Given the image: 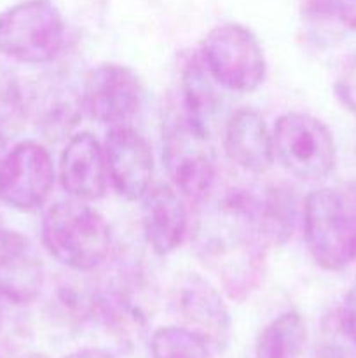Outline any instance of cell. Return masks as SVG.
Here are the masks:
<instances>
[{"instance_id":"6da1fadb","label":"cell","mask_w":356,"mask_h":358,"mask_svg":"<svg viewBox=\"0 0 356 358\" xmlns=\"http://www.w3.org/2000/svg\"><path fill=\"white\" fill-rule=\"evenodd\" d=\"M265 236L260 222V199L241 192L229 194L206 212L194 233L195 254L218 276L232 299H244L264 269Z\"/></svg>"},{"instance_id":"7a4b0ae2","label":"cell","mask_w":356,"mask_h":358,"mask_svg":"<svg viewBox=\"0 0 356 358\" xmlns=\"http://www.w3.org/2000/svg\"><path fill=\"white\" fill-rule=\"evenodd\" d=\"M40 233L49 255L73 271L96 269L110 254V226L80 199H63L49 206Z\"/></svg>"},{"instance_id":"3957f363","label":"cell","mask_w":356,"mask_h":358,"mask_svg":"<svg viewBox=\"0 0 356 358\" xmlns=\"http://www.w3.org/2000/svg\"><path fill=\"white\" fill-rule=\"evenodd\" d=\"M304 238L313 261L325 271L356 262V194L323 187L304 201Z\"/></svg>"},{"instance_id":"277c9868","label":"cell","mask_w":356,"mask_h":358,"mask_svg":"<svg viewBox=\"0 0 356 358\" xmlns=\"http://www.w3.org/2000/svg\"><path fill=\"white\" fill-rule=\"evenodd\" d=\"M65 42V20L51 0H23L0 13V52L23 65L52 62Z\"/></svg>"},{"instance_id":"5b68a950","label":"cell","mask_w":356,"mask_h":358,"mask_svg":"<svg viewBox=\"0 0 356 358\" xmlns=\"http://www.w3.org/2000/svg\"><path fill=\"white\" fill-rule=\"evenodd\" d=\"M201 59L215 83L236 93H251L265 79V58L253 31L243 24L212 28L202 41Z\"/></svg>"},{"instance_id":"8992f818","label":"cell","mask_w":356,"mask_h":358,"mask_svg":"<svg viewBox=\"0 0 356 358\" xmlns=\"http://www.w3.org/2000/svg\"><path fill=\"white\" fill-rule=\"evenodd\" d=\"M272 142L279 163L302 180H323L337 163L332 131L320 119L304 112L283 114L274 124Z\"/></svg>"},{"instance_id":"52a82bcc","label":"cell","mask_w":356,"mask_h":358,"mask_svg":"<svg viewBox=\"0 0 356 358\" xmlns=\"http://www.w3.org/2000/svg\"><path fill=\"white\" fill-rule=\"evenodd\" d=\"M212 136L198 131L181 115L166 126L163 136V161L175 187L187 199H208L216 178V156Z\"/></svg>"},{"instance_id":"ba28073f","label":"cell","mask_w":356,"mask_h":358,"mask_svg":"<svg viewBox=\"0 0 356 358\" xmlns=\"http://www.w3.org/2000/svg\"><path fill=\"white\" fill-rule=\"evenodd\" d=\"M54 185L49 150L34 140L10 147L0 166V201L21 212L40 208Z\"/></svg>"},{"instance_id":"9c48e42d","label":"cell","mask_w":356,"mask_h":358,"mask_svg":"<svg viewBox=\"0 0 356 358\" xmlns=\"http://www.w3.org/2000/svg\"><path fill=\"white\" fill-rule=\"evenodd\" d=\"M142 103V83L129 66L103 63L86 77L82 107L101 124H126Z\"/></svg>"},{"instance_id":"30bf717a","label":"cell","mask_w":356,"mask_h":358,"mask_svg":"<svg viewBox=\"0 0 356 358\" xmlns=\"http://www.w3.org/2000/svg\"><path fill=\"white\" fill-rule=\"evenodd\" d=\"M103 150L108 178L115 191L128 201L142 199L154 177L152 149L147 140L129 126H112Z\"/></svg>"},{"instance_id":"8fae6325","label":"cell","mask_w":356,"mask_h":358,"mask_svg":"<svg viewBox=\"0 0 356 358\" xmlns=\"http://www.w3.org/2000/svg\"><path fill=\"white\" fill-rule=\"evenodd\" d=\"M44 280V262L30 238L0 227V296L24 306L40 296Z\"/></svg>"},{"instance_id":"7c38bea8","label":"cell","mask_w":356,"mask_h":358,"mask_svg":"<svg viewBox=\"0 0 356 358\" xmlns=\"http://www.w3.org/2000/svg\"><path fill=\"white\" fill-rule=\"evenodd\" d=\"M175 304L188 329L201 336L209 348L223 350L229 343L230 317L218 290L199 275L177 282Z\"/></svg>"},{"instance_id":"4fadbf2b","label":"cell","mask_w":356,"mask_h":358,"mask_svg":"<svg viewBox=\"0 0 356 358\" xmlns=\"http://www.w3.org/2000/svg\"><path fill=\"white\" fill-rule=\"evenodd\" d=\"M59 180L72 198L94 201L107 192V161L101 143L91 133H77L59 159Z\"/></svg>"},{"instance_id":"5bb4252c","label":"cell","mask_w":356,"mask_h":358,"mask_svg":"<svg viewBox=\"0 0 356 358\" xmlns=\"http://www.w3.org/2000/svg\"><path fill=\"white\" fill-rule=\"evenodd\" d=\"M227 157L241 170L264 175L274 163V142L264 115L255 108H239L230 115L223 135Z\"/></svg>"},{"instance_id":"9a60e30c","label":"cell","mask_w":356,"mask_h":358,"mask_svg":"<svg viewBox=\"0 0 356 358\" xmlns=\"http://www.w3.org/2000/svg\"><path fill=\"white\" fill-rule=\"evenodd\" d=\"M143 236L154 254L168 255L177 250L187 231V210L170 185H156L143 196Z\"/></svg>"},{"instance_id":"2e32d148","label":"cell","mask_w":356,"mask_h":358,"mask_svg":"<svg viewBox=\"0 0 356 358\" xmlns=\"http://www.w3.org/2000/svg\"><path fill=\"white\" fill-rule=\"evenodd\" d=\"M184 91V114L181 117L194 126L198 131L212 136L213 119L218 110V98L213 90L212 76L206 70L205 63L192 59L184 70L181 77Z\"/></svg>"},{"instance_id":"e0dca14e","label":"cell","mask_w":356,"mask_h":358,"mask_svg":"<svg viewBox=\"0 0 356 358\" xmlns=\"http://www.w3.org/2000/svg\"><path fill=\"white\" fill-rule=\"evenodd\" d=\"M304 318L295 311L279 315L267 324L257 339V358H299L306 346Z\"/></svg>"},{"instance_id":"ac0fdd59","label":"cell","mask_w":356,"mask_h":358,"mask_svg":"<svg viewBox=\"0 0 356 358\" xmlns=\"http://www.w3.org/2000/svg\"><path fill=\"white\" fill-rule=\"evenodd\" d=\"M152 358H212L209 345L191 331L180 325H168L157 329L150 339Z\"/></svg>"},{"instance_id":"d6986e66","label":"cell","mask_w":356,"mask_h":358,"mask_svg":"<svg viewBox=\"0 0 356 358\" xmlns=\"http://www.w3.org/2000/svg\"><path fill=\"white\" fill-rule=\"evenodd\" d=\"M335 94L348 110L356 114V55L348 58L335 80Z\"/></svg>"},{"instance_id":"ffe728a7","label":"cell","mask_w":356,"mask_h":358,"mask_svg":"<svg viewBox=\"0 0 356 358\" xmlns=\"http://www.w3.org/2000/svg\"><path fill=\"white\" fill-rule=\"evenodd\" d=\"M339 325L349 345L356 350V285L344 296L339 311Z\"/></svg>"},{"instance_id":"44dd1931","label":"cell","mask_w":356,"mask_h":358,"mask_svg":"<svg viewBox=\"0 0 356 358\" xmlns=\"http://www.w3.org/2000/svg\"><path fill=\"white\" fill-rule=\"evenodd\" d=\"M337 14L346 27L356 31V0H339Z\"/></svg>"},{"instance_id":"7402d4cb","label":"cell","mask_w":356,"mask_h":358,"mask_svg":"<svg viewBox=\"0 0 356 358\" xmlns=\"http://www.w3.org/2000/svg\"><path fill=\"white\" fill-rule=\"evenodd\" d=\"M65 358H115L112 353H108L107 350L101 348H82L79 352H73Z\"/></svg>"},{"instance_id":"603a6c76","label":"cell","mask_w":356,"mask_h":358,"mask_svg":"<svg viewBox=\"0 0 356 358\" xmlns=\"http://www.w3.org/2000/svg\"><path fill=\"white\" fill-rule=\"evenodd\" d=\"M7 152H9V143H7L6 131H3L2 124H0V166H2L3 159H6Z\"/></svg>"},{"instance_id":"cb8c5ba5","label":"cell","mask_w":356,"mask_h":358,"mask_svg":"<svg viewBox=\"0 0 356 358\" xmlns=\"http://www.w3.org/2000/svg\"><path fill=\"white\" fill-rule=\"evenodd\" d=\"M3 303H6V299L0 296V329H2V324H3Z\"/></svg>"},{"instance_id":"d4e9b609","label":"cell","mask_w":356,"mask_h":358,"mask_svg":"<svg viewBox=\"0 0 356 358\" xmlns=\"http://www.w3.org/2000/svg\"><path fill=\"white\" fill-rule=\"evenodd\" d=\"M30 358H42V357H30Z\"/></svg>"}]
</instances>
